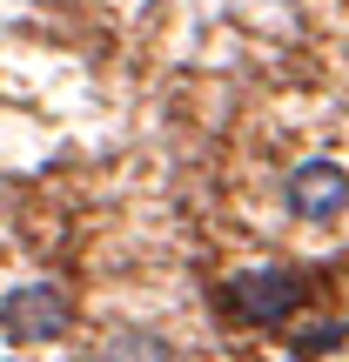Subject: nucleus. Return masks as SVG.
Instances as JSON below:
<instances>
[{"label": "nucleus", "mask_w": 349, "mask_h": 362, "mask_svg": "<svg viewBox=\"0 0 349 362\" xmlns=\"http://www.w3.org/2000/svg\"><path fill=\"white\" fill-rule=\"evenodd\" d=\"M309 288H316L309 269H242V275L222 282V309L248 329H282L309 302Z\"/></svg>", "instance_id": "f257e3e1"}, {"label": "nucleus", "mask_w": 349, "mask_h": 362, "mask_svg": "<svg viewBox=\"0 0 349 362\" xmlns=\"http://www.w3.org/2000/svg\"><path fill=\"white\" fill-rule=\"evenodd\" d=\"M343 336H349V322H343V315H329V322H302L289 349H296V356H329Z\"/></svg>", "instance_id": "39448f33"}, {"label": "nucleus", "mask_w": 349, "mask_h": 362, "mask_svg": "<svg viewBox=\"0 0 349 362\" xmlns=\"http://www.w3.org/2000/svg\"><path fill=\"white\" fill-rule=\"evenodd\" d=\"M282 202H289L296 221H336L349 208V168L343 161H302V168L289 175Z\"/></svg>", "instance_id": "7ed1b4c3"}, {"label": "nucleus", "mask_w": 349, "mask_h": 362, "mask_svg": "<svg viewBox=\"0 0 349 362\" xmlns=\"http://www.w3.org/2000/svg\"><path fill=\"white\" fill-rule=\"evenodd\" d=\"M94 362H181V356H175L161 336H148V329H115Z\"/></svg>", "instance_id": "20e7f679"}, {"label": "nucleus", "mask_w": 349, "mask_h": 362, "mask_svg": "<svg viewBox=\"0 0 349 362\" xmlns=\"http://www.w3.org/2000/svg\"><path fill=\"white\" fill-rule=\"evenodd\" d=\"M74 329V302L61 296L54 282H21L0 296V336L13 342H61Z\"/></svg>", "instance_id": "f03ea898"}]
</instances>
